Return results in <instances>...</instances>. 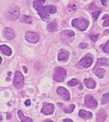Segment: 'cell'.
Here are the masks:
<instances>
[{
  "label": "cell",
  "mask_w": 109,
  "mask_h": 122,
  "mask_svg": "<svg viewBox=\"0 0 109 122\" xmlns=\"http://www.w3.org/2000/svg\"><path fill=\"white\" fill-rule=\"evenodd\" d=\"M54 111V106L52 103H44L41 112L44 115H52Z\"/></svg>",
  "instance_id": "ba28073f"
},
{
  "label": "cell",
  "mask_w": 109,
  "mask_h": 122,
  "mask_svg": "<svg viewBox=\"0 0 109 122\" xmlns=\"http://www.w3.org/2000/svg\"><path fill=\"white\" fill-rule=\"evenodd\" d=\"M103 18L104 20V19H107H107H109V15H108V14H105V15H104V17H103Z\"/></svg>",
  "instance_id": "836d02e7"
},
{
  "label": "cell",
  "mask_w": 109,
  "mask_h": 122,
  "mask_svg": "<svg viewBox=\"0 0 109 122\" xmlns=\"http://www.w3.org/2000/svg\"><path fill=\"white\" fill-rule=\"evenodd\" d=\"M69 57V53L67 50L61 49L58 54V60L60 62H66Z\"/></svg>",
  "instance_id": "8fae6325"
},
{
  "label": "cell",
  "mask_w": 109,
  "mask_h": 122,
  "mask_svg": "<svg viewBox=\"0 0 109 122\" xmlns=\"http://www.w3.org/2000/svg\"><path fill=\"white\" fill-rule=\"evenodd\" d=\"M47 29L49 30V32H54L55 30H57L58 29V25L56 21L53 20L49 23L47 25Z\"/></svg>",
  "instance_id": "ac0fdd59"
},
{
  "label": "cell",
  "mask_w": 109,
  "mask_h": 122,
  "mask_svg": "<svg viewBox=\"0 0 109 122\" xmlns=\"http://www.w3.org/2000/svg\"><path fill=\"white\" fill-rule=\"evenodd\" d=\"M25 38L28 43L34 44L39 41V36L36 32L27 31L25 32Z\"/></svg>",
  "instance_id": "8992f818"
},
{
  "label": "cell",
  "mask_w": 109,
  "mask_h": 122,
  "mask_svg": "<svg viewBox=\"0 0 109 122\" xmlns=\"http://www.w3.org/2000/svg\"><path fill=\"white\" fill-rule=\"evenodd\" d=\"M0 50L5 55L7 56H10L12 54V50L10 48L9 46L7 45H1L0 46Z\"/></svg>",
  "instance_id": "d6986e66"
},
{
  "label": "cell",
  "mask_w": 109,
  "mask_h": 122,
  "mask_svg": "<svg viewBox=\"0 0 109 122\" xmlns=\"http://www.w3.org/2000/svg\"><path fill=\"white\" fill-rule=\"evenodd\" d=\"M75 107H76L75 105H74V104H71V105L69 106L64 107H63V111H64V112L71 113L72 112L74 111V109H75Z\"/></svg>",
  "instance_id": "cb8c5ba5"
},
{
  "label": "cell",
  "mask_w": 109,
  "mask_h": 122,
  "mask_svg": "<svg viewBox=\"0 0 109 122\" xmlns=\"http://www.w3.org/2000/svg\"><path fill=\"white\" fill-rule=\"evenodd\" d=\"M66 70L64 68L61 67H56L53 73V79L57 82H62L66 78Z\"/></svg>",
  "instance_id": "3957f363"
},
{
  "label": "cell",
  "mask_w": 109,
  "mask_h": 122,
  "mask_svg": "<svg viewBox=\"0 0 109 122\" xmlns=\"http://www.w3.org/2000/svg\"><path fill=\"white\" fill-rule=\"evenodd\" d=\"M89 25H90L89 21L83 18H76L72 21V25L73 26L82 31L85 30L88 28Z\"/></svg>",
  "instance_id": "6da1fadb"
},
{
  "label": "cell",
  "mask_w": 109,
  "mask_h": 122,
  "mask_svg": "<svg viewBox=\"0 0 109 122\" xmlns=\"http://www.w3.org/2000/svg\"><path fill=\"white\" fill-rule=\"evenodd\" d=\"M18 115L21 122H32L33 120L31 118H29L28 117H25L23 114V112L22 110H19L18 111Z\"/></svg>",
  "instance_id": "ffe728a7"
},
{
  "label": "cell",
  "mask_w": 109,
  "mask_h": 122,
  "mask_svg": "<svg viewBox=\"0 0 109 122\" xmlns=\"http://www.w3.org/2000/svg\"><path fill=\"white\" fill-rule=\"evenodd\" d=\"M44 122H53L52 120H45V121H44Z\"/></svg>",
  "instance_id": "74e56055"
},
{
  "label": "cell",
  "mask_w": 109,
  "mask_h": 122,
  "mask_svg": "<svg viewBox=\"0 0 109 122\" xmlns=\"http://www.w3.org/2000/svg\"><path fill=\"white\" fill-rule=\"evenodd\" d=\"M20 21L22 23H23L25 24H31L33 21V19L31 18V17L30 16H28V15H23L22 17L21 20H20Z\"/></svg>",
  "instance_id": "603a6c76"
},
{
  "label": "cell",
  "mask_w": 109,
  "mask_h": 122,
  "mask_svg": "<svg viewBox=\"0 0 109 122\" xmlns=\"http://www.w3.org/2000/svg\"><path fill=\"white\" fill-rule=\"evenodd\" d=\"M20 8L16 5H12L10 6L6 12V16L9 19L11 20H17L20 15Z\"/></svg>",
  "instance_id": "7a4b0ae2"
},
{
  "label": "cell",
  "mask_w": 109,
  "mask_h": 122,
  "mask_svg": "<svg viewBox=\"0 0 109 122\" xmlns=\"http://www.w3.org/2000/svg\"><path fill=\"white\" fill-rule=\"evenodd\" d=\"M88 46V45L87 43H82L79 45V47L82 49H84L87 48V46Z\"/></svg>",
  "instance_id": "4dcf8cb0"
},
{
  "label": "cell",
  "mask_w": 109,
  "mask_h": 122,
  "mask_svg": "<svg viewBox=\"0 0 109 122\" xmlns=\"http://www.w3.org/2000/svg\"><path fill=\"white\" fill-rule=\"evenodd\" d=\"M3 35L8 40H12L16 37V34L14 30L9 28H6L3 30Z\"/></svg>",
  "instance_id": "4fadbf2b"
},
{
  "label": "cell",
  "mask_w": 109,
  "mask_h": 122,
  "mask_svg": "<svg viewBox=\"0 0 109 122\" xmlns=\"http://www.w3.org/2000/svg\"><path fill=\"white\" fill-rule=\"evenodd\" d=\"M84 85L87 87L88 89H93L96 87V82L93 79L91 78H88V79H85L83 80Z\"/></svg>",
  "instance_id": "9a60e30c"
},
{
  "label": "cell",
  "mask_w": 109,
  "mask_h": 122,
  "mask_svg": "<svg viewBox=\"0 0 109 122\" xmlns=\"http://www.w3.org/2000/svg\"><path fill=\"white\" fill-rule=\"evenodd\" d=\"M93 59L90 56H85L83 57L77 64V67L78 68H87L90 67L93 63Z\"/></svg>",
  "instance_id": "52a82bcc"
},
{
  "label": "cell",
  "mask_w": 109,
  "mask_h": 122,
  "mask_svg": "<svg viewBox=\"0 0 109 122\" xmlns=\"http://www.w3.org/2000/svg\"><path fill=\"white\" fill-rule=\"evenodd\" d=\"M101 10H99V11H96V12H95L93 13L92 15H93V17L94 19L96 20L97 18L99 17V15L101 14Z\"/></svg>",
  "instance_id": "f1b7e54d"
},
{
  "label": "cell",
  "mask_w": 109,
  "mask_h": 122,
  "mask_svg": "<svg viewBox=\"0 0 109 122\" xmlns=\"http://www.w3.org/2000/svg\"><path fill=\"white\" fill-rule=\"evenodd\" d=\"M79 84H80V81H78V79H76V78H74V79H71V80L67 82V85L69 86H71V87L76 86L77 85Z\"/></svg>",
  "instance_id": "484cf974"
},
{
  "label": "cell",
  "mask_w": 109,
  "mask_h": 122,
  "mask_svg": "<svg viewBox=\"0 0 109 122\" xmlns=\"http://www.w3.org/2000/svg\"><path fill=\"white\" fill-rule=\"evenodd\" d=\"M56 92L59 95H60L64 100L68 101L71 98V95L70 92H69L66 88L63 87H59L56 90Z\"/></svg>",
  "instance_id": "30bf717a"
},
{
  "label": "cell",
  "mask_w": 109,
  "mask_h": 122,
  "mask_svg": "<svg viewBox=\"0 0 109 122\" xmlns=\"http://www.w3.org/2000/svg\"><path fill=\"white\" fill-rule=\"evenodd\" d=\"M45 2V0H44V1H41V0H38V1H34L33 2V6L34 7V9L36 7H38L39 6H42L43 5V4Z\"/></svg>",
  "instance_id": "4316f807"
},
{
  "label": "cell",
  "mask_w": 109,
  "mask_h": 122,
  "mask_svg": "<svg viewBox=\"0 0 109 122\" xmlns=\"http://www.w3.org/2000/svg\"><path fill=\"white\" fill-rule=\"evenodd\" d=\"M35 9L38 12L44 11L46 12L49 14H54L56 12V7L54 6H52V5H49V6H42H42H39L36 7Z\"/></svg>",
  "instance_id": "9c48e42d"
},
{
  "label": "cell",
  "mask_w": 109,
  "mask_h": 122,
  "mask_svg": "<svg viewBox=\"0 0 109 122\" xmlns=\"http://www.w3.org/2000/svg\"><path fill=\"white\" fill-rule=\"evenodd\" d=\"M106 120V114L104 111L98 112L97 114V122H104Z\"/></svg>",
  "instance_id": "7402d4cb"
},
{
  "label": "cell",
  "mask_w": 109,
  "mask_h": 122,
  "mask_svg": "<svg viewBox=\"0 0 109 122\" xmlns=\"http://www.w3.org/2000/svg\"><path fill=\"white\" fill-rule=\"evenodd\" d=\"M101 2H102V4H103V5H106V2H107V1H103V0H102V1H101Z\"/></svg>",
  "instance_id": "d590c367"
},
{
  "label": "cell",
  "mask_w": 109,
  "mask_h": 122,
  "mask_svg": "<svg viewBox=\"0 0 109 122\" xmlns=\"http://www.w3.org/2000/svg\"><path fill=\"white\" fill-rule=\"evenodd\" d=\"M98 36H99V34L98 35H90V37L91 39V40H92L93 42H95L96 40H97V39L98 38Z\"/></svg>",
  "instance_id": "f546056e"
},
{
  "label": "cell",
  "mask_w": 109,
  "mask_h": 122,
  "mask_svg": "<svg viewBox=\"0 0 109 122\" xmlns=\"http://www.w3.org/2000/svg\"><path fill=\"white\" fill-rule=\"evenodd\" d=\"M101 103L102 104H105L109 103V92L104 93L103 95L102 99H101Z\"/></svg>",
  "instance_id": "d4e9b609"
},
{
  "label": "cell",
  "mask_w": 109,
  "mask_h": 122,
  "mask_svg": "<svg viewBox=\"0 0 109 122\" xmlns=\"http://www.w3.org/2000/svg\"><path fill=\"white\" fill-rule=\"evenodd\" d=\"M74 36H75V33L74 32V31L72 30H69V29L63 30L60 33L61 39L64 41L69 40L71 38L74 37Z\"/></svg>",
  "instance_id": "7c38bea8"
},
{
  "label": "cell",
  "mask_w": 109,
  "mask_h": 122,
  "mask_svg": "<svg viewBox=\"0 0 109 122\" xmlns=\"http://www.w3.org/2000/svg\"><path fill=\"white\" fill-rule=\"evenodd\" d=\"M103 51L105 53L109 54V40H108V42L105 43L103 46Z\"/></svg>",
  "instance_id": "83f0119b"
},
{
  "label": "cell",
  "mask_w": 109,
  "mask_h": 122,
  "mask_svg": "<svg viewBox=\"0 0 109 122\" xmlns=\"http://www.w3.org/2000/svg\"><path fill=\"white\" fill-rule=\"evenodd\" d=\"M25 105L27 106H29V105H31V101H30L29 100H27V101H25Z\"/></svg>",
  "instance_id": "d6a6232c"
},
{
  "label": "cell",
  "mask_w": 109,
  "mask_h": 122,
  "mask_svg": "<svg viewBox=\"0 0 109 122\" xmlns=\"http://www.w3.org/2000/svg\"><path fill=\"white\" fill-rule=\"evenodd\" d=\"M78 115L82 118L85 120L91 119L93 117V114L90 111H87L85 110H80L78 112Z\"/></svg>",
  "instance_id": "5bb4252c"
},
{
  "label": "cell",
  "mask_w": 109,
  "mask_h": 122,
  "mask_svg": "<svg viewBox=\"0 0 109 122\" xmlns=\"http://www.w3.org/2000/svg\"><path fill=\"white\" fill-rule=\"evenodd\" d=\"M14 85L17 89H22L24 86V77L19 71H16L14 73Z\"/></svg>",
  "instance_id": "277c9868"
},
{
  "label": "cell",
  "mask_w": 109,
  "mask_h": 122,
  "mask_svg": "<svg viewBox=\"0 0 109 122\" xmlns=\"http://www.w3.org/2000/svg\"><path fill=\"white\" fill-rule=\"evenodd\" d=\"M85 106L87 107L94 109L98 106V101L93 97L90 95H87L85 97Z\"/></svg>",
  "instance_id": "5b68a950"
},
{
  "label": "cell",
  "mask_w": 109,
  "mask_h": 122,
  "mask_svg": "<svg viewBox=\"0 0 109 122\" xmlns=\"http://www.w3.org/2000/svg\"><path fill=\"white\" fill-rule=\"evenodd\" d=\"M102 25H103V26H109V18L105 20Z\"/></svg>",
  "instance_id": "1f68e13d"
},
{
  "label": "cell",
  "mask_w": 109,
  "mask_h": 122,
  "mask_svg": "<svg viewBox=\"0 0 109 122\" xmlns=\"http://www.w3.org/2000/svg\"><path fill=\"white\" fill-rule=\"evenodd\" d=\"M63 122H73V121L71 119H64L63 120Z\"/></svg>",
  "instance_id": "e575fe53"
},
{
  "label": "cell",
  "mask_w": 109,
  "mask_h": 122,
  "mask_svg": "<svg viewBox=\"0 0 109 122\" xmlns=\"http://www.w3.org/2000/svg\"><path fill=\"white\" fill-rule=\"evenodd\" d=\"M38 14L39 15V16L41 17V19L43 20V21H45V22H49L50 20V16H49V14L48 13H47L46 12L44 11H39L38 12Z\"/></svg>",
  "instance_id": "44dd1931"
},
{
  "label": "cell",
  "mask_w": 109,
  "mask_h": 122,
  "mask_svg": "<svg viewBox=\"0 0 109 122\" xmlns=\"http://www.w3.org/2000/svg\"><path fill=\"white\" fill-rule=\"evenodd\" d=\"M109 65V62L106 58H100L98 59V61H97L96 66L94 68H98L101 66H105V67H108Z\"/></svg>",
  "instance_id": "2e32d148"
},
{
  "label": "cell",
  "mask_w": 109,
  "mask_h": 122,
  "mask_svg": "<svg viewBox=\"0 0 109 122\" xmlns=\"http://www.w3.org/2000/svg\"><path fill=\"white\" fill-rule=\"evenodd\" d=\"M93 71L98 78H102L104 76L105 73V70L104 68L98 67V68H94Z\"/></svg>",
  "instance_id": "e0dca14e"
},
{
  "label": "cell",
  "mask_w": 109,
  "mask_h": 122,
  "mask_svg": "<svg viewBox=\"0 0 109 122\" xmlns=\"http://www.w3.org/2000/svg\"><path fill=\"white\" fill-rule=\"evenodd\" d=\"M23 69L24 70H25V72L27 73V68H25V67H23Z\"/></svg>",
  "instance_id": "8d00e7d4"
}]
</instances>
